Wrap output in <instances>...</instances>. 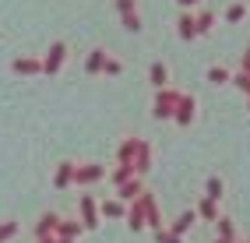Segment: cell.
<instances>
[{"instance_id":"8992f818","label":"cell","mask_w":250,"mask_h":243,"mask_svg":"<svg viewBox=\"0 0 250 243\" xmlns=\"http://www.w3.org/2000/svg\"><path fill=\"white\" fill-rule=\"evenodd\" d=\"M243 14H247V7H243V4H232V7H229V14H226V18H229V21H240V18H243Z\"/></svg>"},{"instance_id":"5b68a950","label":"cell","mask_w":250,"mask_h":243,"mask_svg":"<svg viewBox=\"0 0 250 243\" xmlns=\"http://www.w3.org/2000/svg\"><path fill=\"white\" fill-rule=\"evenodd\" d=\"M60 60H63V46H53V53H49V63H46V67H49V71H57V67H60Z\"/></svg>"},{"instance_id":"8fae6325","label":"cell","mask_w":250,"mask_h":243,"mask_svg":"<svg viewBox=\"0 0 250 243\" xmlns=\"http://www.w3.org/2000/svg\"><path fill=\"white\" fill-rule=\"evenodd\" d=\"M219 190H222V183H219V180H211V183H208V194H211V198H219Z\"/></svg>"},{"instance_id":"6da1fadb","label":"cell","mask_w":250,"mask_h":243,"mask_svg":"<svg viewBox=\"0 0 250 243\" xmlns=\"http://www.w3.org/2000/svg\"><path fill=\"white\" fill-rule=\"evenodd\" d=\"M176 102H180L176 92H162L159 99H155V113H159V117H169V113L176 109Z\"/></svg>"},{"instance_id":"4fadbf2b","label":"cell","mask_w":250,"mask_h":243,"mask_svg":"<svg viewBox=\"0 0 250 243\" xmlns=\"http://www.w3.org/2000/svg\"><path fill=\"white\" fill-rule=\"evenodd\" d=\"M180 4H183V7H194V4H197V0H180Z\"/></svg>"},{"instance_id":"52a82bcc","label":"cell","mask_w":250,"mask_h":243,"mask_svg":"<svg viewBox=\"0 0 250 243\" xmlns=\"http://www.w3.org/2000/svg\"><path fill=\"white\" fill-rule=\"evenodd\" d=\"M152 81H155V85H162V81H166V67H162V63H155V67H152Z\"/></svg>"},{"instance_id":"9c48e42d","label":"cell","mask_w":250,"mask_h":243,"mask_svg":"<svg viewBox=\"0 0 250 243\" xmlns=\"http://www.w3.org/2000/svg\"><path fill=\"white\" fill-rule=\"evenodd\" d=\"M67 180H71V166H63L60 176H57V183H67Z\"/></svg>"},{"instance_id":"30bf717a","label":"cell","mask_w":250,"mask_h":243,"mask_svg":"<svg viewBox=\"0 0 250 243\" xmlns=\"http://www.w3.org/2000/svg\"><path fill=\"white\" fill-rule=\"evenodd\" d=\"M120 212H124V208L116 204V201H109V204H106V215H120Z\"/></svg>"},{"instance_id":"277c9868","label":"cell","mask_w":250,"mask_h":243,"mask_svg":"<svg viewBox=\"0 0 250 243\" xmlns=\"http://www.w3.org/2000/svg\"><path fill=\"white\" fill-rule=\"evenodd\" d=\"M99 173H103V169L85 166V169H78V180H81V183H92V180H99Z\"/></svg>"},{"instance_id":"7a4b0ae2","label":"cell","mask_w":250,"mask_h":243,"mask_svg":"<svg viewBox=\"0 0 250 243\" xmlns=\"http://www.w3.org/2000/svg\"><path fill=\"white\" fill-rule=\"evenodd\" d=\"M176 106H180V123H187V120H194V99H180Z\"/></svg>"},{"instance_id":"7c38bea8","label":"cell","mask_w":250,"mask_h":243,"mask_svg":"<svg viewBox=\"0 0 250 243\" xmlns=\"http://www.w3.org/2000/svg\"><path fill=\"white\" fill-rule=\"evenodd\" d=\"M11 233H14V225H0V240H7Z\"/></svg>"},{"instance_id":"3957f363","label":"cell","mask_w":250,"mask_h":243,"mask_svg":"<svg viewBox=\"0 0 250 243\" xmlns=\"http://www.w3.org/2000/svg\"><path fill=\"white\" fill-rule=\"evenodd\" d=\"M194 32H197V25H194V18H190V14H183V18H180V36H183V39H190V36H194Z\"/></svg>"},{"instance_id":"ba28073f","label":"cell","mask_w":250,"mask_h":243,"mask_svg":"<svg viewBox=\"0 0 250 243\" xmlns=\"http://www.w3.org/2000/svg\"><path fill=\"white\" fill-rule=\"evenodd\" d=\"M88 67H92V71H99V67H103V53H99V50H95V57L88 60Z\"/></svg>"}]
</instances>
